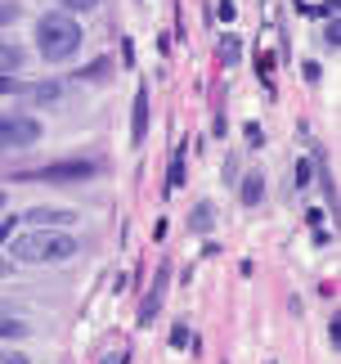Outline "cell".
<instances>
[{"instance_id": "cell-23", "label": "cell", "mask_w": 341, "mask_h": 364, "mask_svg": "<svg viewBox=\"0 0 341 364\" xmlns=\"http://www.w3.org/2000/svg\"><path fill=\"white\" fill-rule=\"evenodd\" d=\"M9 90H18V81H13V77H5V73H0V95H9Z\"/></svg>"}, {"instance_id": "cell-18", "label": "cell", "mask_w": 341, "mask_h": 364, "mask_svg": "<svg viewBox=\"0 0 341 364\" xmlns=\"http://www.w3.org/2000/svg\"><path fill=\"white\" fill-rule=\"evenodd\" d=\"M32 95H36V100H40V104H50V100H59V86H36Z\"/></svg>"}, {"instance_id": "cell-10", "label": "cell", "mask_w": 341, "mask_h": 364, "mask_svg": "<svg viewBox=\"0 0 341 364\" xmlns=\"http://www.w3.org/2000/svg\"><path fill=\"white\" fill-rule=\"evenodd\" d=\"M211 225H216V207H211V203H197V207H193V216H189V230L207 234Z\"/></svg>"}, {"instance_id": "cell-16", "label": "cell", "mask_w": 341, "mask_h": 364, "mask_svg": "<svg viewBox=\"0 0 341 364\" xmlns=\"http://www.w3.org/2000/svg\"><path fill=\"white\" fill-rule=\"evenodd\" d=\"M63 5V14H85V9H94L99 0H59Z\"/></svg>"}, {"instance_id": "cell-14", "label": "cell", "mask_w": 341, "mask_h": 364, "mask_svg": "<svg viewBox=\"0 0 341 364\" xmlns=\"http://www.w3.org/2000/svg\"><path fill=\"white\" fill-rule=\"evenodd\" d=\"M18 14H23V5H13V0H0V27H9Z\"/></svg>"}, {"instance_id": "cell-21", "label": "cell", "mask_w": 341, "mask_h": 364, "mask_svg": "<svg viewBox=\"0 0 341 364\" xmlns=\"http://www.w3.org/2000/svg\"><path fill=\"white\" fill-rule=\"evenodd\" d=\"M9 234H13V216H9V220H0V247L9 243Z\"/></svg>"}, {"instance_id": "cell-7", "label": "cell", "mask_w": 341, "mask_h": 364, "mask_svg": "<svg viewBox=\"0 0 341 364\" xmlns=\"http://www.w3.org/2000/svg\"><path fill=\"white\" fill-rule=\"evenodd\" d=\"M27 220H32V225H45V230H59V225H72V212H59V207H32V212H27Z\"/></svg>"}, {"instance_id": "cell-3", "label": "cell", "mask_w": 341, "mask_h": 364, "mask_svg": "<svg viewBox=\"0 0 341 364\" xmlns=\"http://www.w3.org/2000/svg\"><path fill=\"white\" fill-rule=\"evenodd\" d=\"M40 139V122L27 113H0V153L9 149H32Z\"/></svg>"}, {"instance_id": "cell-26", "label": "cell", "mask_w": 341, "mask_h": 364, "mask_svg": "<svg viewBox=\"0 0 341 364\" xmlns=\"http://www.w3.org/2000/svg\"><path fill=\"white\" fill-rule=\"evenodd\" d=\"M0 315H5V301H0Z\"/></svg>"}, {"instance_id": "cell-11", "label": "cell", "mask_w": 341, "mask_h": 364, "mask_svg": "<svg viewBox=\"0 0 341 364\" xmlns=\"http://www.w3.org/2000/svg\"><path fill=\"white\" fill-rule=\"evenodd\" d=\"M0 338H27V324H23V319H9V315H0Z\"/></svg>"}, {"instance_id": "cell-8", "label": "cell", "mask_w": 341, "mask_h": 364, "mask_svg": "<svg viewBox=\"0 0 341 364\" xmlns=\"http://www.w3.org/2000/svg\"><path fill=\"white\" fill-rule=\"evenodd\" d=\"M23 63H27V54L23 46H13V41H0V73H23Z\"/></svg>"}, {"instance_id": "cell-25", "label": "cell", "mask_w": 341, "mask_h": 364, "mask_svg": "<svg viewBox=\"0 0 341 364\" xmlns=\"http://www.w3.org/2000/svg\"><path fill=\"white\" fill-rule=\"evenodd\" d=\"M0 207H5V189H0Z\"/></svg>"}, {"instance_id": "cell-5", "label": "cell", "mask_w": 341, "mask_h": 364, "mask_svg": "<svg viewBox=\"0 0 341 364\" xmlns=\"http://www.w3.org/2000/svg\"><path fill=\"white\" fill-rule=\"evenodd\" d=\"M144 135H148V86H139L131 113V144H144Z\"/></svg>"}, {"instance_id": "cell-24", "label": "cell", "mask_w": 341, "mask_h": 364, "mask_svg": "<svg viewBox=\"0 0 341 364\" xmlns=\"http://www.w3.org/2000/svg\"><path fill=\"white\" fill-rule=\"evenodd\" d=\"M0 274H9V261H0Z\"/></svg>"}, {"instance_id": "cell-13", "label": "cell", "mask_w": 341, "mask_h": 364, "mask_svg": "<svg viewBox=\"0 0 341 364\" xmlns=\"http://www.w3.org/2000/svg\"><path fill=\"white\" fill-rule=\"evenodd\" d=\"M238 54H243L238 50V36H224L220 41V63H238Z\"/></svg>"}, {"instance_id": "cell-22", "label": "cell", "mask_w": 341, "mask_h": 364, "mask_svg": "<svg viewBox=\"0 0 341 364\" xmlns=\"http://www.w3.org/2000/svg\"><path fill=\"white\" fill-rule=\"evenodd\" d=\"M328 338H332V346H341V319L332 315V324H328Z\"/></svg>"}, {"instance_id": "cell-9", "label": "cell", "mask_w": 341, "mask_h": 364, "mask_svg": "<svg viewBox=\"0 0 341 364\" xmlns=\"http://www.w3.org/2000/svg\"><path fill=\"white\" fill-rule=\"evenodd\" d=\"M238 198H243L247 207H256L265 198V176L261 171H251V176H243V185H238Z\"/></svg>"}, {"instance_id": "cell-6", "label": "cell", "mask_w": 341, "mask_h": 364, "mask_svg": "<svg viewBox=\"0 0 341 364\" xmlns=\"http://www.w3.org/2000/svg\"><path fill=\"white\" fill-rule=\"evenodd\" d=\"M166 279H170V270L162 265V270H158V284H153V292L144 297V306H139V324H153V315L162 311V288H166Z\"/></svg>"}, {"instance_id": "cell-1", "label": "cell", "mask_w": 341, "mask_h": 364, "mask_svg": "<svg viewBox=\"0 0 341 364\" xmlns=\"http://www.w3.org/2000/svg\"><path fill=\"white\" fill-rule=\"evenodd\" d=\"M72 257H77V239L63 230L32 225L23 239H13V261H23V265H59V261H72Z\"/></svg>"}, {"instance_id": "cell-17", "label": "cell", "mask_w": 341, "mask_h": 364, "mask_svg": "<svg viewBox=\"0 0 341 364\" xmlns=\"http://www.w3.org/2000/svg\"><path fill=\"white\" fill-rule=\"evenodd\" d=\"M323 41H328V46L337 50V41H341V27H337V14H332V23H328V27H323Z\"/></svg>"}, {"instance_id": "cell-19", "label": "cell", "mask_w": 341, "mask_h": 364, "mask_svg": "<svg viewBox=\"0 0 341 364\" xmlns=\"http://www.w3.org/2000/svg\"><path fill=\"white\" fill-rule=\"evenodd\" d=\"M126 360H131V351H126V346H117V351L104 355V364H126Z\"/></svg>"}, {"instance_id": "cell-2", "label": "cell", "mask_w": 341, "mask_h": 364, "mask_svg": "<svg viewBox=\"0 0 341 364\" xmlns=\"http://www.w3.org/2000/svg\"><path fill=\"white\" fill-rule=\"evenodd\" d=\"M36 50L45 63H63L72 59V54L81 50V23L72 18V14H40L36 23Z\"/></svg>"}, {"instance_id": "cell-15", "label": "cell", "mask_w": 341, "mask_h": 364, "mask_svg": "<svg viewBox=\"0 0 341 364\" xmlns=\"http://www.w3.org/2000/svg\"><path fill=\"white\" fill-rule=\"evenodd\" d=\"M292 185H296V189L310 185V162H296V166H292Z\"/></svg>"}, {"instance_id": "cell-4", "label": "cell", "mask_w": 341, "mask_h": 364, "mask_svg": "<svg viewBox=\"0 0 341 364\" xmlns=\"http://www.w3.org/2000/svg\"><path fill=\"white\" fill-rule=\"evenodd\" d=\"M94 171H99V162H90V158H72V162H50V166H40V171L23 176V180H45V185H67V180H90Z\"/></svg>"}, {"instance_id": "cell-12", "label": "cell", "mask_w": 341, "mask_h": 364, "mask_svg": "<svg viewBox=\"0 0 341 364\" xmlns=\"http://www.w3.org/2000/svg\"><path fill=\"white\" fill-rule=\"evenodd\" d=\"M166 185H170V189H180V185H184V149H175V158H170V176H166Z\"/></svg>"}, {"instance_id": "cell-20", "label": "cell", "mask_w": 341, "mask_h": 364, "mask_svg": "<svg viewBox=\"0 0 341 364\" xmlns=\"http://www.w3.org/2000/svg\"><path fill=\"white\" fill-rule=\"evenodd\" d=\"M0 364H27L23 351H0Z\"/></svg>"}]
</instances>
